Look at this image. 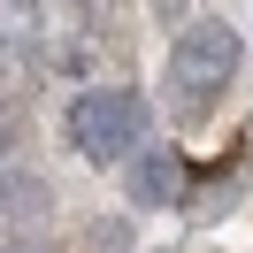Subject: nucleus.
Returning a JSON list of instances; mask_svg holds the SVG:
<instances>
[{
    "label": "nucleus",
    "instance_id": "obj_2",
    "mask_svg": "<svg viewBox=\"0 0 253 253\" xmlns=\"http://www.w3.org/2000/svg\"><path fill=\"white\" fill-rule=\"evenodd\" d=\"M238 31L230 23H184L176 31V46H169V77H176V92L184 100H215L222 84L238 77Z\"/></svg>",
    "mask_w": 253,
    "mask_h": 253
},
{
    "label": "nucleus",
    "instance_id": "obj_3",
    "mask_svg": "<svg viewBox=\"0 0 253 253\" xmlns=\"http://www.w3.org/2000/svg\"><path fill=\"white\" fill-rule=\"evenodd\" d=\"M169 192H176V154L169 146H146L130 161V200L138 207H169Z\"/></svg>",
    "mask_w": 253,
    "mask_h": 253
},
{
    "label": "nucleus",
    "instance_id": "obj_1",
    "mask_svg": "<svg viewBox=\"0 0 253 253\" xmlns=\"http://www.w3.org/2000/svg\"><path fill=\"white\" fill-rule=\"evenodd\" d=\"M146 92L138 84H92V92H77V108H69V138H77L84 161H130L146 138Z\"/></svg>",
    "mask_w": 253,
    "mask_h": 253
}]
</instances>
